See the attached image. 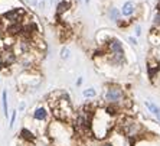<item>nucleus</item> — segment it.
Returning <instances> with one entry per match:
<instances>
[{
  "label": "nucleus",
  "mask_w": 160,
  "mask_h": 146,
  "mask_svg": "<svg viewBox=\"0 0 160 146\" xmlns=\"http://www.w3.org/2000/svg\"><path fill=\"white\" fill-rule=\"evenodd\" d=\"M113 127V116L107 110H97L91 116V130L97 139H104Z\"/></svg>",
  "instance_id": "1"
},
{
  "label": "nucleus",
  "mask_w": 160,
  "mask_h": 146,
  "mask_svg": "<svg viewBox=\"0 0 160 146\" xmlns=\"http://www.w3.org/2000/svg\"><path fill=\"white\" fill-rule=\"evenodd\" d=\"M49 133L55 146H72L74 133L72 129L64 122H52L49 127Z\"/></svg>",
  "instance_id": "2"
},
{
  "label": "nucleus",
  "mask_w": 160,
  "mask_h": 146,
  "mask_svg": "<svg viewBox=\"0 0 160 146\" xmlns=\"http://www.w3.org/2000/svg\"><path fill=\"white\" fill-rule=\"evenodd\" d=\"M105 100L108 103H118L123 100V90L118 87H110L105 93Z\"/></svg>",
  "instance_id": "3"
},
{
  "label": "nucleus",
  "mask_w": 160,
  "mask_h": 146,
  "mask_svg": "<svg viewBox=\"0 0 160 146\" xmlns=\"http://www.w3.org/2000/svg\"><path fill=\"white\" fill-rule=\"evenodd\" d=\"M123 129H124V132H126L128 136H134L136 133L139 132V129H140V127H139V125H137L136 122H133V120H127Z\"/></svg>",
  "instance_id": "4"
},
{
  "label": "nucleus",
  "mask_w": 160,
  "mask_h": 146,
  "mask_svg": "<svg viewBox=\"0 0 160 146\" xmlns=\"http://www.w3.org/2000/svg\"><path fill=\"white\" fill-rule=\"evenodd\" d=\"M110 49H111V52L115 55V57H118V58H121L123 57V48H121V44L118 42V41H111L110 42Z\"/></svg>",
  "instance_id": "5"
},
{
  "label": "nucleus",
  "mask_w": 160,
  "mask_h": 146,
  "mask_svg": "<svg viewBox=\"0 0 160 146\" xmlns=\"http://www.w3.org/2000/svg\"><path fill=\"white\" fill-rule=\"evenodd\" d=\"M146 106H147V109H149V110L157 117V120L160 122V107L156 106L154 103H150V101H146Z\"/></svg>",
  "instance_id": "6"
},
{
  "label": "nucleus",
  "mask_w": 160,
  "mask_h": 146,
  "mask_svg": "<svg viewBox=\"0 0 160 146\" xmlns=\"http://www.w3.org/2000/svg\"><path fill=\"white\" fill-rule=\"evenodd\" d=\"M134 12V3L133 2H127L126 5L123 6V10H121V13L124 15V16H130V15Z\"/></svg>",
  "instance_id": "7"
},
{
  "label": "nucleus",
  "mask_w": 160,
  "mask_h": 146,
  "mask_svg": "<svg viewBox=\"0 0 160 146\" xmlns=\"http://www.w3.org/2000/svg\"><path fill=\"white\" fill-rule=\"evenodd\" d=\"M20 13H22V10H19V9H14V10H12V12H7L5 16H6L7 19H10L12 22H16V20H19L17 18L20 16Z\"/></svg>",
  "instance_id": "8"
},
{
  "label": "nucleus",
  "mask_w": 160,
  "mask_h": 146,
  "mask_svg": "<svg viewBox=\"0 0 160 146\" xmlns=\"http://www.w3.org/2000/svg\"><path fill=\"white\" fill-rule=\"evenodd\" d=\"M156 71H159V64H157V62H153V64H152V62H150V64H149V77L153 78Z\"/></svg>",
  "instance_id": "9"
},
{
  "label": "nucleus",
  "mask_w": 160,
  "mask_h": 146,
  "mask_svg": "<svg viewBox=\"0 0 160 146\" xmlns=\"http://www.w3.org/2000/svg\"><path fill=\"white\" fill-rule=\"evenodd\" d=\"M33 117L36 120H43L45 117H46V112H45V109H38L36 112H35V114H33Z\"/></svg>",
  "instance_id": "10"
},
{
  "label": "nucleus",
  "mask_w": 160,
  "mask_h": 146,
  "mask_svg": "<svg viewBox=\"0 0 160 146\" xmlns=\"http://www.w3.org/2000/svg\"><path fill=\"white\" fill-rule=\"evenodd\" d=\"M14 61V55L12 52H5V55H3V62L5 64H12Z\"/></svg>",
  "instance_id": "11"
},
{
  "label": "nucleus",
  "mask_w": 160,
  "mask_h": 146,
  "mask_svg": "<svg viewBox=\"0 0 160 146\" xmlns=\"http://www.w3.org/2000/svg\"><path fill=\"white\" fill-rule=\"evenodd\" d=\"M2 103H3V112H5V116L7 117V93L3 91L2 94Z\"/></svg>",
  "instance_id": "12"
},
{
  "label": "nucleus",
  "mask_w": 160,
  "mask_h": 146,
  "mask_svg": "<svg viewBox=\"0 0 160 146\" xmlns=\"http://www.w3.org/2000/svg\"><path fill=\"white\" fill-rule=\"evenodd\" d=\"M69 9V3L68 2H62V3H59L58 5V15H61L62 12H65V10H68Z\"/></svg>",
  "instance_id": "13"
},
{
  "label": "nucleus",
  "mask_w": 160,
  "mask_h": 146,
  "mask_svg": "<svg viewBox=\"0 0 160 146\" xmlns=\"http://www.w3.org/2000/svg\"><path fill=\"white\" fill-rule=\"evenodd\" d=\"M20 135H22L25 139H27V140H32V139H33V135L29 132V130H26V129H23V130L20 132Z\"/></svg>",
  "instance_id": "14"
},
{
  "label": "nucleus",
  "mask_w": 160,
  "mask_h": 146,
  "mask_svg": "<svg viewBox=\"0 0 160 146\" xmlns=\"http://www.w3.org/2000/svg\"><path fill=\"white\" fill-rule=\"evenodd\" d=\"M84 96H85V97H94V96H95V90H94V88L84 90Z\"/></svg>",
  "instance_id": "15"
},
{
  "label": "nucleus",
  "mask_w": 160,
  "mask_h": 146,
  "mask_svg": "<svg viewBox=\"0 0 160 146\" xmlns=\"http://www.w3.org/2000/svg\"><path fill=\"white\" fill-rule=\"evenodd\" d=\"M61 57H62V58H68V57H69V49H68V48H64L62 52H61Z\"/></svg>",
  "instance_id": "16"
},
{
  "label": "nucleus",
  "mask_w": 160,
  "mask_h": 146,
  "mask_svg": "<svg viewBox=\"0 0 160 146\" xmlns=\"http://www.w3.org/2000/svg\"><path fill=\"white\" fill-rule=\"evenodd\" d=\"M111 18H113L114 20H117V19H118V12H117L115 9H113V10H111Z\"/></svg>",
  "instance_id": "17"
},
{
  "label": "nucleus",
  "mask_w": 160,
  "mask_h": 146,
  "mask_svg": "<svg viewBox=\"0 0 160 146\" xmlns=\"http://www.w3.org/2000/svg\"><path fill=\"white\" fill-rule=\"evenodd\" d=\"M154 25H156V26H159L160 25V12L154 16Z\"/></svg>",
  "instance_id": "18"
},
{
  "label": "nucleus",
  "mask_w": 160,
  "mask_h": 146,
  "mask_svg": "<svg viewBox=\"0 0 160 146\" xmlns=\"http://www.w3.org/2000/svg\"><path fill=\"white\" fill-rule=\"evenodd\" d=\"M14 119H16V112H13V114H12V120H10V126H13Z\"/></svg>",
  "instance_id": "19"
},
{
  "label": "nucleus",
  "mask_w": 160,
  "mask_h": 146,
  "mask_svg": "<svg viewBox=\"0 0 160 146\" xmlns=\"http://www.w3.org/2000/svg\"><path fill=\"white\" fill-rule=\"evenodd\" d=\"M27 3H29V5H32V6H35V5H36V0H26Z\"/></svg>",
  "instance_id": "20"
},
{
  "label": "nucleus",
  "mask_w": 160,
  "mask_h": 146,
  "mask_svg": "<svg viewBox=\"0 0 160 146\" xmlns=\"http://www.w3.org/2000/svg\"><path fill=\"white\" fill-rule=\"evenodd\" d=\"M136 33H137V35H140V28H139V26L136 28Z\"/></svg>",
  "instance_id": "21"
},
{
  "label": "nucleus",
  "mask_w": 160,
  "mask_h": 146,
  "mask_svg": "<svg viewBox=\"0 0 160 146\" xmlns=\"http://www.w3.org/2000/svg\"><path fill=\"white\" fill-rule=\"evenodd\" d=\"M157 10H160V2H159V5H157Z\"/></svg>",
  "instance_id": "22"
},
{
  "label": "nucleus",
  "mask_w": 160,
  "mask_h": 146,
  "mask_svg": "<svg viewBox=\"0 0 160 146\" xmlns=\"http://www.w3.org/2000/svg\"><path fill=\"white\" fill-rule=\"evenodd\" d=\"M55 2H56V0H52V3H55Z\"/></svg>",
  "instance_id": "23"
},
{
  "label": "nucleus",
  "mask_w": 160,
  "mask_h": 146,
  "mask_svg": "<svg viewBox=\"0 0 160 146\" xmlns=\"http://www.w3.org/2000/svg\"><path fill=\"white\" fill-rule=\"evenodd\" d=\"M104 146H111V145H104Z\"/></svg>",
  "instance_id": "24"
},
{
  "label": "nucleus",
  "mask_w": 160,
  "mask_h": 146,
  "mask_svg": "<svg viewBox=\"0 0 160 146\" xmlns=\"http://www.w3.org/2000/svg\"><path fill=\"white\" fill-rule=\"evenodd\" d=\"M0 68H2V62H0Z\"/></svg>",
  "instance_id": "25"
}]
</instances>
